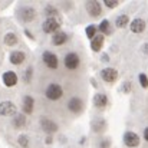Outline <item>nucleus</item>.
I'll return each instance as SVG.
<instances>
[{
	"label": "nucleus",
	"instance_id": "nucleus-1",
	"mask_svg": "<svg viewBox=\"0 0 148 148\" xmlns=\"http://www.w3.org/2000/svg\"><path fill=\"white\" fill-rule=\"evenodd\" d=\"M45 95H46V98L50 99V101H58V99L62 98L63 89H62V86L58 85V84H50L49 86L46 88Z\"/></svg>",
	"mask_w": 148,
	"mask_h": 148
},
{
	"label": "nucleus",
	"instance_id": "nucleus-2",
	"mask_svg": "<svg viewBox=\"0 0 148 148\" xmlns=\"http://www.w3.org/2000/svg\"><path fill=\"white\" fill-rule=\"evenodd\" d=\"M42 59H43V62H45V65H46L48 68H50V69H58V66H59V59H58V56H56L55 53L46 50V52H43Z\"/></svg>",
	"mask_w": 148,
	"mask_h": 148
},
{
	"label": "nucleus",
	"instance_id": "nucleus-3",
	"mask_svg": "<svg viewBox=\"0 0 148 148\" xmlns=\"http://www.w3.org/2000/svg\"><path fill=\"white\" fill-rule=\"evenodd\" d=\"M60 26V20L56 19V17H48L45 22H43V30L46 33H56V30L59 29Z\"/></svg>",
	"mask_w": 148,
	"mask_h": 148
},
{
	"label": "nucleus",
	"instance_id": "nucleus-4",
	"mask_svg": "<svg viewBox=\"0 0 148 148\" xmlns=\"http://www.w3.org/2000/svg\"><path fill=\"white\" fill-rule=\"evenodd\" d=\"M63 63H65V66L68 68V69H71V71H73V69H76L78 66H79V63H81V59H79V56L76 55V53H68L66 56H65V59H63Z\"/></svg>",
	"mask_w": 148,
	"mask_h": 148
},
{
	"label": "nucleus",
	"instance_id": "nucleus-5",
	"mask_svg": "<svg viewBox=\"0 0 148 148\" xmlns=\"http://www.w3.org/2000/svg\"><path fill=\"white\" fill-rule=\"evenodd\" d=\"M124 144H125L127 147H130V148L138 147V145H140V137H138L135 132L128 131V132L124 134Z\"/></svg>",
	"mask_w": 148,
	"mask_h": 148
},
{
	"label": "nucleus",
	"instance_id": "nucleus-6",
	"mask_svg": "<svg viewBox=\"0 0 148 148\" xmlns=\"http://www.w3.org/2000/svg\"><path fill=\"white\" fill-rule=\"evenodd\" d=\"M101 76H102V79L105 81V82H115L116 81V78H118V72H116V69H114V68H105V69H102L101 71Z\"/></svg>",
	"mask_w": 148,
	"mask_h": 148
},
{
	"label": "nucleus",
	"instance_id": "nucleus-7",
	"mask_svg": "<svg viewBox=\"0 0 148 148\" xmlns=\"http://www.w3.org/2000/svg\"><path fill=\"white\" fill-rule=\"evenodd\" d=\"M68 109L73 114H81L84 111V101L79 98H72L68 102Z\"/></svg>",
	"mask_w": 148,
	"mask_h": 148
},
{
	"label": "nucleus",
	"instance_id": "nucleus-8",
	"mask_svg": "<svg viewBox=\"0 0 148 148\" xmlns=\"http://www.w3.org/2000/svg\"><path fill=\"white\" fill-rule=\"evenodd\" d=\"M16 114V105L10 101H3L0 103V115H14Z\"/></svg>",
	"mask_w": 148,
	"mask_h": 148
},
{
	"label": "nucleus",
	"instance_id": "nucleus-9",
	"mask_svg": "<svg viewBox=\"0 0 148 148\" xmlns=\"http://www.w3.org/2000/svg\"><path fill=\"white\" fill-rule=\"evenodd\" d=\"M86 7V12L92 16V17H98L102 12V7H101V3L99 1H86L85 4Z\"/></svg>",
	"mask_w": 148,
	"mask_h": 148
},
{
	"label": "nucleus",
	"instance_id": "nucleus-10",
	"mask_svg": "<svg viewBox=\"0 0 148 148\" xmlns=\"http://www.w3.org/2000/svg\"><path fill=\"white\" fill-rule=\"evenodd\" d=\"M40 127H42V130H43L45 132H48V134H53V132L58 131V125H56L53 121H50L49 118H42V119H40Z\"/></svg>",
	"mask_w": 148,
	"mask_h": 148
},
{
	"label": "nucleus",
	"instance_id": "nucleus-11",
	"mask_svg": "<svg viewBox=\"0 0 148 148\" xmlns=\"http://www.w3.org/2000/svg\"><path fill=\"white\" fill-rule=\"evenodd\" d=\"M1 79H3V84H4L6 86H14V85L17 84V75H16L13 71L4 72L3 76H1Z\"/></svg>",
	"mask_w": 148,
	"mask_h": 148
},
{
	"label": "nucleus",
	"instance_id": "nucleus-12",
	"mask_svg": "<svg viewBox=\"0 0 148 148\" xmlns=\"http://www.w3.org/2000/svg\"><path fill=\"white\" fill-rule=\"evenodd\" d=\"M25 59H26V55H25L22 50H14V52H12L10 56H9V60H10V63H13V65H20V63L25 62Z\"/></svg>",
	"mask_w": 148,
	"mask_h": 148
},
{
	"label": "nucleus",
	"instance_id": "nucleus-13",
	"mask_svg": "<svg viewBox=\"0 0 148 148\" xmlns=\"http://www.w3.org/2000/svg\"><path fill=\"white\" fill-rule=\"evenodd\" d=\"M22 19L25 22H33L36 19V10L33 7H23L22 9Z\"/></svg>",
	"mask_w": 148,
	"mask_h": 148
},
{
	"label": "nucleus",
	"instance_id": "nucleus-14",
	"mask_svg": "<svg viewBox=\"0 0 148 148\" xmlns=\"http://www.w3.org/2000/svg\"><path fill=\"white\" fill-rule=\"evenodd\" d=\"M130 27H131V30H132L134 33H141V32L145 30V22H144L143 19H134V20L131 22Z\"/></svg>",
	"mask_w": 148,
	"mask_h": 148
},
{
	"label": "nucleus",
	"instance_id": "nucleus-15",
	"mask_svg": "<svg viewBox=\"0 0 148 148\" xmlns=\"http://www.w3.org/2000/svg\"><path fill=\"white\" fill-rule=\"evenodd\" d=\"M66 40H68V35H66L65 32H56V33H53V36H52V43L56 45V46L63 45Z\"/></svg>",
	"mask_w": 148,
	"mask_h": 148
},
{
	"label": "nucleus",
	"instance_id": "nucleus-16",
	"mask_svg": "<svg viewBox=\"0 0 148 148\" xmlns=\"http://www.w3.org/2000/svg\"><path fill=\"white\" fill-rule=\"evenodd\" d=\"M33 106H35V99L32 97H29V95H26L23 98V111H25V114L30 115L33 112Z\"/></svg>",
	"mask_w": 148,
	"mask_h": 148
},
{
	"label": "nucleus",
	"instance_id": "nucleus-17",
	"mask_svg": "<svg viewBox=\"0 0 148 148\" xmlns=\"http://www.w3.org/2000/svg\"><path fill=\"white\" fill-rule=\"evenodd\" d=\"M103 40H105V38H103V35H97L92 40H91V48L94 52H99L101 48L103 46Z\"/></svg>",
	"mask_w": 148,
	"mask_h": 148
},
{
	"label": "nucleus",
	"instance_id": "nucleus-18",
	"mask_svg": "<svg viewBox=\"0 0 148 148\" xmlns=\"http://www.w3.org/2000/svg\"><path fill=\"white\" fill-rule=\"evenodd\" d=\"M94 105L97 108H103L108 105V97L105 94H95L94 97Z\"/></svg>",
	"mask_w": 148,
	"mask_h": 148
},
{
	"label": "nucleus",
	"instance_id": "nucleus-19",
	"mask_svg": "<svg viewBox=\"0 0 148 148\" xmlns=\"http://www.w3.org/2000/svg\"><path fill=\"white\" fill-rule=\"evenodd\" d=\"M17 43V36L13 33V32H9L4 35V45L7 46H14Z\"/></svg>",
	"mask_w": 148,
	"mask_h": 148
},
{
	"label": "nucleus",
	"instance_id": "nucleus-20",
	"mask_svg": "<svg viewBox=\"0 0 148 148\" xmlns=\"http://www.w3.org/2000/svg\"><path fill=\"white\" fill-rule=\"evenodd\" d=\"M128 23H130V17H128L127 14H119V16L116 17V20H115L116 27H125Z\"/></svg>",
	"mask_w": 148,
	"mask_h": 148
},
{
	"label": "nucleus",
	"instance_id": "nucleus-21",
	"mask_svg": "<svg viewBox=\"0 0 148 148\" xmlns=\"http://www.w3.org/2000/svg\"><path fill=\"white\" fill-rule=\"evenodd\" d=\"M13 125L16 127V128H22V127H25L26 125V116L25 115H16L14 118H13Z\"/></svg>",
	"mask_w": 148,
	"mask_h": 148
},
{
	"label": "nucleus",
	"instance_id": "nucleus-22",
	"mask_svg": "<svg viewBox=\"0 0 148 148\" xmlns=\"http://www.w3.org/2000/svg\"><path fill=\"white\" fill-rule=\"evenodd\" d=\"M85 33H86L88 39H89V40H92V39L97 36V27H95L94 25H91V26H88V27L85 29Z\"/></svg>",
	"mask_w": 148,
	"mask_h": 148
},
{
	"label": "nucleus",
	"instance_id": "nucleus-23",
	"mask_svg": "<svg viewBox=\"0 0 148 148\" xmlns=\"http://www.w3.org/2000/svg\"><path fill=\"white\" fill-rule=\"evenodd\" d=\"M99 30L102 32V35H108L111 30H109V22L108 20H102L99 23Z\"/></svg>",
	"mask_w": 148,
	"mask_h": 148
},
{
	"label": "nucleus",
	"instance_id": "nucleus-24",
	"mask_svg": "<svg viewBox=\"0 0 148 148\" xmlns=\"http://www.w3.org/2000/svg\"><path fill=\"white\" fill-rule=\"evenodd\" d=\"M45 13H46L49 17H53V16L58 14V9L53 7V6H46V7H45Z\"/></svg>",
	"mask_w": 148,
	"mask_h": 148
},
{
	"label": "nucleus",
	"instance_id": "nucleus-25",
	"mask_svg": "<svg viewBox=\"0 0 148 148\" xmlns=\"http://www.w3.org/2000/svg\"><path fill=\"white\" fill-rule=\"evenodd\" d=\"M17 143H19V145H22L23 148L29 147V138H27L26 135H20L19 140H17Z\"/></svg>",
	"mask_w": 148,
	"mask_h": 148
},
{
	"label": "nucleus",
	"instance_id": "nucleus-26",
	"mask_svg": "<svg viewBox=\"0 0 148 148\" xmlns=\"http://www.w3.org/2000/svg\"><path fill=\"white\" fill-rule=\"evenodd\" d=\"M140 84L143 88H148V78L145 73H140Z\"/></svg>",
	"mask_w": 148,
	"mask_h": 148
},
{
	"label": "nucleus",
	"instance_id": "nucleus-27",
	"mask_svg": "<svg viewBox=\"0 0 148 148\" xmlns=\"http://www.w3.org/2000/svg\"><path fill=\"white\" fill-rule=\"evenodd\" d=\"M103 4L106 7H109V9H114V7H116L119 4V1H116V0H103Z\"/></svg>",
	"mask_w": 148,
	"mask_h": 148
},
{
	"label": "nucleus",
	"instance_id": "nucleus-28",
	"mask_svg": "<svg viewBox=\"0 0 148 148\" xmlns=\"http://www.w3.org/2000/svg\"><path fill=\"white\" fill-rule=\"evenodd\" d=\"M32 73H33V68H32V66H29V68L26 69V78H25L27 84H29V82H30V79H32Z\"/></svg>",
	"mask_w": 148,
	"mask_h": 148
},
{
	"label": "nucleus",
	"instance_id": "nucleus-29",
	"mask_svg": "<svg viewBox=\"0 0 148 148\" xmlns=\"http://www.w3.org/2000/svg\"><path fill=\"white\" fill-rule=\"evenodd\" d=\"M144 138H145V141L148 143V127L144 130Z\"/></svg>",
	"mask_w": 148,
	"mask_h": 148
},
{
	"label": "nucleus",
	"instance_id": "nucleus-30",
	"mask_svg": "<svg viewBox=\"0 0 148 148\" xmlns=\"http://www.w3.org/2000/svg\"><path fill=\"white\" fill-rule=\"evenodd\" d=\"M122 89H124L125 92H128V91H130V82H127V85H124V88H122Z\"/></svg>",
	"mask_w": 148,
	"mask_h": 148
},
{
	"label": "nucleus",
	"instance_id": "nucleus-31",
	"mask_svg": "<svg viewBox=\"0 0 148 148\" xmlns=\"http://www.w3.org/2000/svg\"><path fill=\"white\" fill-rule=\"evenodd\" d=\"M25 33L27 35V38H30V39H33V36H32V33H30L29 30H25Z\"/></svg>",
	"mask_w": 148,
	"mask_h": 148
},
{
	"label": "nucleus",
	"instance_id": "nucleus-32",
	"mask_svg": "<svg viewBox=\"0 0 148 148\" xmlns=\"http://www.w3.org/2000/svg\"><path fill=\"white\" fill-rule=\"evenodd\" d=\"M144 52H145V53H148V43H147V45H144Z\"/></svg>",
	"mask_w": 148,
	"mask_h": 148
},
{
	"label": "nucleus",
	"instance_id": "nucleus-33",
	"mask_svg": "<svg viewBox=\"0 0 148 148\" xmlns=\"http://www.w3.org/2000/svg\"><path fill=\"white\" fill-rule=\"evenodd\" d=\"M46 143H48V144H50V143H52V138H50V137H48V140H46Z\"/></svg>",
	"mask_w": 148,
	"mask_h": 148
}]
</instances>
